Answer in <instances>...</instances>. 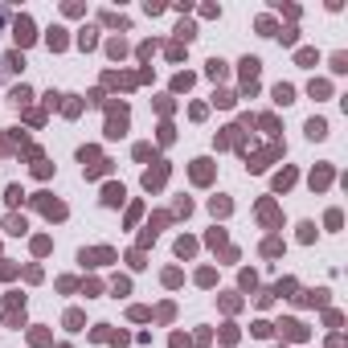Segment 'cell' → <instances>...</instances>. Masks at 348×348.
<instances>
[{"instance_id":"cell-1","label":"cell","mask_w":348,"mask_h":348,"mask_svg":"<svg viewBox=\"0 0 348 348\" xmlns=\"http://www.w3.org/2000/svg\"><path fill=\"white\" fill-rule=\"evenodd\" d=\"M12 37H16V45H33V41H37V29H33V21H29V16L21 12V16H16V21H12Z\"/></svg>"},{"instance_id":"cell-2","label":"cell","mask_w":348,"mask_h":348,"mask_svg":"<svg viewBox=\"0 0 348 348\" xmlns=\"http://www.w3.org/2000/svg\"><path fill=\"white\" fill-rule=\"evenodd\" d=\"M258 70H262V62H258V58H246V62H242V82H246V90H254Z\"/></svg>"},{"instance_id":"cell-3","label":"cell","mask_w":348,"mask_h":348,"mask_svg":"<svg viewBox=\"0 0 348 348\" xmlns=\"http://www.w3.org/2000/svg\"><path fill=\"white\" fill-rule=\"evenodd\" d=\"M127 131V111L119 107V111H111V123H107V136H123Z\"/></svg>"},{"instance_id":"cell-4","label":"cell","mask_w":348,"mask_h":348,"mask_svg":"<svg viewBox=\"0 0 348 348\" xmlns=\"http://www.w3.org/2000/svg\"><path fill=\"white\" fill-rule=\"evenodd\" d=\"M111 258H115L111 250H90V254L82 250V262H90V267H103V262H111Z\"/></svg>"},{"instance_id":"cell-5","label":"cell","mask_w":348,"mask_h":348,"mask_svg":"<svg viewBox=\"0 0 348 348\" xmlns=\"http://www.w3.org/2000/svg\"><path fill=\"white\" fill-rule=\"evenodd\" d=\"M0 66H4V70H21V66H25V58H21V49H12V54H4V58H0Z\"/></svg>"},{"instance_id":"cell-6","label":"cell","mask_w":348,"mask_h":348,"mask_svg":"<svg viewBox=\"0 0 348 348\" xmlns=\"http://www.w3.org/2000/svg\"><path fill=\"white\" fill-rule=\"evenodd\" d=\"M275 103H283V107H287V103H295V90L287 86V82H278V86H275Z\"/></svg>"},{"instance_id":"cell-7","label":"cell","mask_w":348,"mask_h":348,"mask_svg":"<svg viewBox=\"0 0 348 348\" xmlns=\"http://www.w3.org/2000/svg\"><path fill=\"white\" fill-rule=\"evenodd\" d=\"M307 136H311V139H324V136H328V123H324V119H307Z\"/></svg>"},{"instance_id":"cell-8","label":"cell","mask_w":348,"mask_h":348,"mask_svg":"<svg viewBox=\"0 0 348 348\" xmlns=\"http://www.w3.org/2000/svg\"><path fill=\"white\" fill-rule=\"evenodd\" d=\"M103 201H107V205H119V201H123V185H107V189H103Z\"/></svg>"},{"instance_id":"cell-9","label":"cell","mask_w":348,"mask_h":348,"mask_svg":"<svg viewBox=\"0 0 348 348\" xmlns=\"http://www.w3.org/2000/svg\"><path fill=\"white\" fill-rule=\"evenodd\" d=\"M45 41H49V49H66V29H58V25H54Z\"/></svg>"},{"instance_id":"cell-10","label":"cell","mask_w":348,"mask_h":348,"mask_svg":"<svg viewBox=\"0 0 348 348\" xmlns=\"http://www.w3.org/2000/svg\"><path fill=\"white\" fill-rule=\"evenodd\" d=\"M94 41H98L94 29H82V33H78V45H82V49H94Z\"/></svg>"},{"instance_id":"cell-11","label":"cell","mask_w":348,"mask_h":348,"mask_svg":"<svg viewBox=\"0 0 348 348\" xmlns=\"http://www.w3.org/2000/svg\"><path fill=\"white\" fill-rule=\"evenodd\" d=\"M193 180H201V185L209 180V160H197V168H193Z\"/></svg>"},{"instance_id":"cell-12","label":"cell","mask_w":348,"mask_h":348,"mask_svg":"<svg viewBox=\"0 0 348 348\" xmlns=\"http://www.w3.org/2000/svg\"><path fill=\"white\" fill-rule=\"evenodd\" d=\"M143 185H147V189H160V185H164V168H156V172H147V176H143Z\"/></svg>"},{"instance_id":"cell-13","label":"cell","mask_w":348,"mask_h":348,"mask_svg":"<svg viewBox=\"0 0 348 348\" xmlns=\"http://www.w3.org/2000/svg\"><path fill=\"white\" fill-rule=\"evenodd\" d=\"M193 86V74H176L172 78V90H189Z\"/></svg>"},{"instance_id":"cell-14","label":"cell","mask_w":348,"mask_h":348,"mask_svg":"<svg viewBox=\"0 0 348 348\" xmlns=\"http://www.w3.org/2000/svg\"><path fill=\"white\" fill-rule=\"evenodd\" d=\"M29 98H33V94H29V86H16V90H12V103H16V107H25Z\"/></svg>"},{"instance_id":"cell-15","label":"cell","mask_w":348,"mask_h":348,"mask_svg":"<svg viewBox=\"0 0 348 348\" xmlns=\"http://www.w3.org/2000/svg\"><path fill=\"white\" fill-rule=\"evenodd\" d=\"M283 332H287L291 340H299V336H303V328H299V324H295V320H283Z\"/></svg>"},{"instance_id":"cell-16","label":"cell","mask_w":348,"mask_h":348,"mask_svg":"<svg viewBox=\"0 0 348 348\" xmlns=\"http://www.w3.org/2000/svg\"><path fill=\"white\" fill-rule=\"evenodd\" d=\"M258 33H262V37H275V21H271V16H262V21H258Z\"/></svg>"},{"instance_id":"cell-17","label":"cell","mask_w":348,"mask_h":348,"mask_svg":"<svg viewBox=\"0 0 348 348\" xmlns=\"http://www.w3.org/2000/svg\"><path fill=\"white\" fill-rule=\"evenodd\" d=\"M221 74H225V62L213 58V62H209V78H221Z\"/></svg>"},{"instance_id":"cell-18","label":"cell","mask_w":348,"mask_h":348,"mask_svg":"<svg viewBox=\"0 0 348 348\" xmlns=\"http://www.w3.org/2000/svg\"><path fill=\"white\" fill-rule=\"evenodd\" d=\"M176 33H180V41H193V37H197V25H180Z\"/></svg>"},{"instance_id":"cell-19","label":"cell","mask_w":348,"mask_h":348,"mask_svg":"<svg viewBox=\"0 0 348 348\" xmlns=\"http://www.w3.org/2000/svg\"><path fill=\"white\" fill-rule=\"evenodd\" d=\"M332 70H336V74H344V70H348V58H344V54H336V58H332Z\"/></svg>"},{"instance_id":"cell-20","label":"cell","mask_w":348,"mask_h":348,"mask_svg":"<svg viewBox=\"0 0 348 348\" xmlns=\"http://www.w3.org/2000/svg\"><path fill=\"white\" fill-rule=\"evenodd\" d=\"M107 49H111V58H123V49H127V45H123V41H119V37H115V41H111V45H107Z\"/></svg>"},{"instance_id":"cell-21","label":"cell","mask_w":348,"mask_h":348,"mask_svg":"<svg viewBox=\"0 0 348 348\" xmlns=\"http://www.w3.org/2000/svg\"><path fill=\"white\" fill-rule=\"evenodd\" d=\"M209 209H213V213H229V201H217V197H213V201H209Z\"/></svg>"},{"instance_id":"cell-22","label":"cell","mask_w":348,"mask_h":348,"mask_svg":"<svg viewBox=\"0 0 348 348\" xmlns=\"http://www.w3.org/2000/svg\"><path fill=\"white\" fill-rule=\"evenodd\" d=\"M4 16H8V8H4V4H0V25H4Z\"/></svg>"},{"instance_id":"cell-23","label":"cell","mask_w":348,"mask_h":348,"mask_svg":"<svg viewBox=\"0 0 348 348\" xmlns=\"http://www.w3.org/2000/svg\"><path fill=\"white\" fill-rule=\"evenodd\" d=\"M0 78H4V66H0Z\"/></svg>"}]
</instances>
